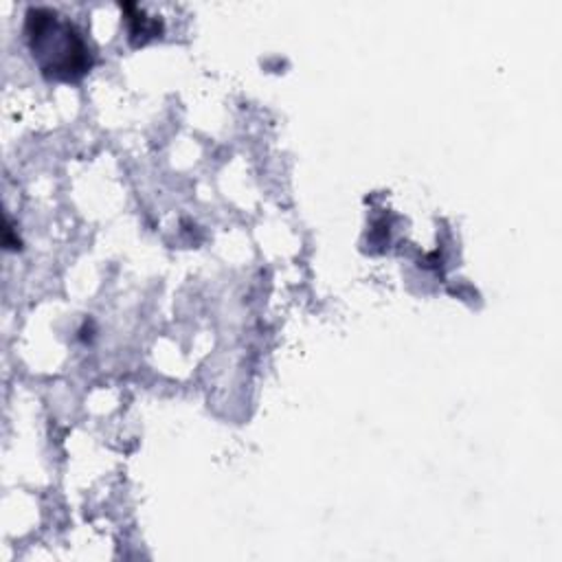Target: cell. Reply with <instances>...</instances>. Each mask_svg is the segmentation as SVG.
Listing matches in <instances>:
<instances>
[{
	"mask_svg": "<svg viewBox=\"0 0 562 562\" xmlns=\"http://www.w3.org/2000/svg\"><path fill=\"white\" fill-rule=\"evenodd\" d=\"M57 18L55 11L31 9L26 15L29 44L46 75L75 79L90 66L88 48L72 24Z\"/></svg>",
	"mask_w": 562,
	"mask_h": 562,
	"instance_id": "6da1fadb",
	"label": "cell"
}]
</instances>
